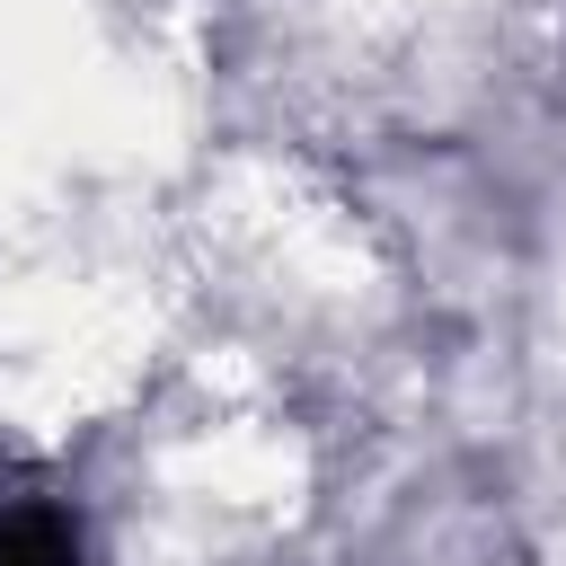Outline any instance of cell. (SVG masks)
Listing matches in <instances>:
<instances>
[{"mask_svg":"<svg viewBox=\"0 0 566 566\" xmlns=\"http://www.w3.org/2000/svg\"><path fill=\"white\" fill-rule=\"evenodd\" d=\"M0 566H80V539L62 513H18L0 522Z\"/></svg>","mask_w":566,"mask_h":566,"instance_id":"6da1fadb","label":"cell"}]
</instances>
